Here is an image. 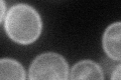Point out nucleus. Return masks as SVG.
<instances>
[{
    "mask_svg": "<svg viewBox=\"0 0 121 80\" xmlns=\"http://www.w3.org/2000/svg\"><path fill=\"white\" fill-rule=\"evenodd\" d=\"M7 36L18 44H31L39 39L43 30L39 13L25 3L12 5L3 22Z\"/></svg>",
    "mask_w": 121,
    "mask_h": 80,
    "instance_id": "f257e3e1",
    "label": "nucleus"
},
{
    "mask_svg": "<svg viewBox=\"0 0 121 80\" xmlns=\"http://www.w3.org/2000/svg\"><path fill=\"white\" fill-rule=\"evenodd\" d=\"M69 64L56 52H44L32 60L28 70L29 80H68Z\"/></svg>",
    "mask_w": 121,
    "mask_h": 80,
    "instance_id": "f03ea898",
    "label": "nucleus"
},
{
    "mask_svg": "<svg viewBox=\"0 0 121 80\" xmlns=\"http://www.w3.org/2000/svg\"><path fill=\"white\" fill-rule=\"evenodd\" d=\"M105 54L115 61H121V21L114 22L105 29L102 36Z\"/></svg>",
    "mask_w": 121,
    "mask_h": 80,
    "instance_id": "7ed1b4c3",
    "label": "nucleus"
},
{
    "mask_svg": "<svg viewBox=\"0 0 121 80\" xmlns=\"http://www.w3.org/2000/svg\"><path fill=\"white\" fill-rule=\"evenodd\" d=\"M70 80H104V72L97 62L84 59L72 67Z\"/></svg>",
    "mask_w": 121,
    "mask_h": 80,
    "instance_id": "20e7f679",
    "label": "nucleus"
},
{
    "mask_svg": "<svg viewBox=\"0 0 121 80\" xmlns=\"http://www.w3.org/2000/svg\"><path fill=\"white\" fill-rule=\"evenodd\" d=\"M25 69L18 61L12 58L0 60V80H25Z\"/></svg>",
    "mask_w": 121,
    "mask_h": 80,
    "instance_id": "39448f33",
    "label": "nucleus"
},
{
    "mask_svg": "<svg viewBox=\"0 0 121 80\" xmlns=\"http://www.w3.org/2000/svg\"><path fill=\"white\" fill-rule=\"evenodd\" d=\"M110 80H121V63L118 64L112 71Z\"/></svg>",
    "mask_w": 121,
    "mask_h": 80,
    "instance_id": "423d86ee",
    "label": "nucleus"
},
{
    "mask_svg": "<svg viewBox=\"0 0 121 80\" xmlns=\"http://www.w3.org/2000/svg\"><path fill=\"white\" fill-rule=\"evenodd\" d=\"M5 11H6V5H5V2L2 0L1 1V16H0V21L1 22H4V19L6 16Z\"/></svg>",
    "mask_w": 121,
    "mask_h": 80,
    "instance_id": "0eeeda50",
    "label": "nucleus"
}]
</instances>
